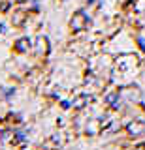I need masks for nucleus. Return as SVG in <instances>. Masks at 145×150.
Returning a JSON list of instances; mask_svg holds the SVG:
<instances>
[{
    "label": "nucleus",
    "instance_id": "nucleus-1",
    "mask_svg": "<svg viewBox=\"0 0 145 150\" xmlns=\"http://www.w3.org/2000/svg\"><path fill=\"white\" fill-rule=\"evenodd\" d=\"M72 28H74L76 32L89 28V17H87L83 11H77V13H74V17H72Z\"/></svg>",
    "mask_w": 145,
    "mask_h": 150
},
{
    "label": "nucleus",
    "instance_id": "nucleus-2",
    "mask_svg": "<svg viewBox=\"0 0 145 150\" xmlns=\"http://www.w3.org/2000/svg\"><path fill=\"white\" fill-rule=\"evenodd\" d=\"M15 49L19 51V53H26V51L30 49V40L29 38H21V40L15 41Z\"/></svg>",
    "mask_w": 145,
    "mask_h": 150
},
{
    "label": "nucleus",
    "instance_id": "nucleus-3",
    "mask_svg": "<svg viewBox=\"0 0 145 150\" xmlns=\"http://www.w3.org/2000/svg\"><path fill=\"white\" fill-rule=\"evenodd\" d=\"M130 131H132L134 135L143 133V131H145V124H143V122H136V124H130Z\"/></svg>",
    "mask_w": 145,
    "mask_h": 150
},
{
    "label": "nucleus",
    "instance_id": "nucleus-4",
    "mask_svg": "<svg viewBox=\"0 0 145 150\" xmlns=\"http://www.w3.org/2000/svg\"><path fill=\"white\" fill-rule=\"evenodd\" d=\"M138 43H139V45H141L143 49H145V40H143V38H139V40H138Z\"/></svg>",
    "mask_w": 145,
    "mask_h": 150
},
{
    "label": "nucleus",
    "instance_id": "nucleus-5",
    "mask_svg": "<svg viewBox=\"0 0 145 150\" xmlns=\"http://www.w3.org/2000/svg\"><path fill=\"white\" fill-rule=\"evenodd\" d=\"M0 9H2V11H8V4H0Z\"/></svg>",
    "mask_w": 145,
    "mask_h": 150
},
{
    "label": "nucleus",
    "instance_id": "nucleus-6",
    "mask_svg": "<svg viewBox=\"0 0 145 150\" xmlns=\"http://www.w3.org/2000/svg\"><path fill=\"white\" fill-rule=\"evenodd\" d=\"M136 150H145V144H139V146L136 148Z\"/></svg>",
    "mask_w": 145,
    "mask_h": 150
},
{
    "label": "nucleus",
    "instance_id": "nucleus-7",
    "mask_svg": "<svg viewBox=\"0 0 145 150\" xmlns=\"http://www.w3.org/2000/svg\"><path fill=\"white\" fill-rule=\"evenodd\" d=\"M13 2H19L21 4V2H26V0H13Z\"/></svg>",
    "mask_w": 145,
    "mask_h": 150
}]
</instances>
